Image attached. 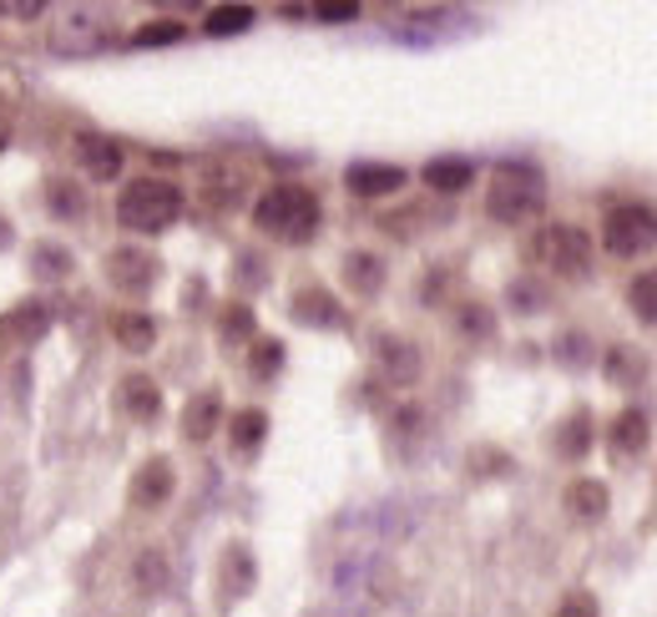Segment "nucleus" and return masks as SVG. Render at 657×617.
I'll use <instances>...</instances> for the list:
<instances>
[{"label": "nucleus", "mask_w": 657, "mask_h": 617, "mask_svg": "<svg viewBox=\"0 0 657 617\" xmlns=\"http://www.w3.org/2000/svg\"><path fill=\"white\" fill-rule=\"evenodd\" d=\"M253 223L278 243H309L319 233V198L304 183H278L253 202Z\"/></svg>", "instance_id": "nucleus-1"}, {"label": "nucleus", "mask_w": 657, "mask_h": 617, "mask_svg": "<svg viewBox=\"0 0 657 617\" xmlns=\"http://www.w3.org/2000/svg\"><path fill=\"white\" fill-rule=\"evenodd\" d=\"M546 208V177L526 163H501L496 177H491V188H485V213L496 218V223H532L541 218Z\"/></svg>", "instance_id": "nucleus-2"}, {"label": "nucleus", "mask_w": 657, "mask_h": 617, "mask_svg": "<svg viewBox=\"0 0 657 617\" xmlns=\"http://www.w3.org/2000/svg\"><path fill=\"white\" fill-rule=\"evenodd\" d=\"M177 213H183V188L173 177H136L117 198V223L132 233H162L177 223Z\"/></svg>", "instance_id": "nucleus-3"}, {"label": "nucleus", "mask_w": 657, "mask_h": 617, "mask_svg": "<svg viewBox=\"0 0 657 617\" xmlns=\"http://www.w3.org/2000/svg\"><path fill=\"white\" fill-rule=\"evenodd\" d=\"M532 264L551 278H587L592 274V239L577 223H546L532 239Z\"/></svg>", "instance_id": "nucleus-4"}, {"label": "nucleus", "mask_w": 657, "mask_h": 617, "mask_svg": "<svg viewBox=\"0 0 657 617\" xmlns=\"http://www.w3.org/2000/svg\"><path fill=\"white\" fill-rule=\"evenodd\" d=\"M602 243H607V253H617V258H643V253L657 249V208H647V202H617L607 213V223H602Z\"/></svg>", "instance_id": "nucleus-5"}, {"label": "nucleus", "mask_w": 657, "mask_h": 617, "mask_svg": "<svg viewBox=\"0 0 657 617\" xmlns=\"http://www.w3.org/2000/svg\"><path fill=\"white\" fill-rule=\"evenodd\" d=\"M107 41V11L97 5H62L51 21V51L56 56H91Z\"/></svg>", "instance_id": "nucleus-6"}, {"label": "nucleus", "mask_w": 657, "mask_h": 617, "mask_svg": "<svg viewBox=\"0 0 657 617\" xmlns=\"http://www.w3.org/2000/svg\"><path fill=\"white\" fill-rule=\"evenodd\" d=\"M162 264H157V253L147 249H112L107 253V278H112V289L117 294H147L152 284H157Z\"/></svg>", "instance_id": "nucleus-7"}, {"label": "nucleus", "mask_w": 657, "mask_h": 617, "mask_svg": "<svg viewBox=\"0 0 657 617\" xmlns=\"http://www.w3.org/2000/svg\"><path fill=\"white\" fill-rule=\"evenodd\" d=\"M51 324H56V315H51L46 299H21L0 315V344H11V350L15 344H36V340H46Z\"/></svg>", "instance_id": "nucleus-8"}, {"label": "nucleus", "mask_w": 657, "mask_h": 617, "mask_svg": "<svg viewBox=\"0 0 657 617\" xmlns=\"http://www.w3.org/2000/svg\"><path fill=\"white\" fill-rule=\"evenodd\" d=\"M374 365L385 375V385H415L420 379V350L399 334H385V340L374 344Z\"/></svg>", "instance_id": "nucleus-9"}, {"label": "nucleus", "mask_w": 657, "mask_h": 617, "mask_svg": "<svg viewBox=\"0 0 657 617\" xmlns=\"http://www.w3.org/2000/svg\"><path fill=\"white\" fill-rule=\"evenodd\" d=\"M177 476H173V461H162V455H152L147 466L132 476V506L136 511H157V506H167V496H173Z\"/></svg>", "instance_id": "nucleus-10"}, {"label": "nucleus", "mask_w": 657, "mask_h": 617, "mask_svg": "<svg viewBox=\"0 0 657 617\" xmlns=\"http://www.w3.org/2000/svg\"><path fill=\"white\" fill-rule=\"evenodd\" d=\"M117 405H122V416L136 420V426H152L162 416V390L152 375H127L117 385Z\"/></svg>", "instance_id": "nucleus-11"}, {"label": "nucleus", "mask_w": 657, "mask_h": 617, "mask_svg": "<svg viewBox=\"0 0 657 617\" xmlns=\"http://www.w3.org/2000/svg\"><path fill=\"white\" fill-rule=\"evenodd\" d=\"M288 315L298 319L304 329H339L344 324V309H339V299L329 289H319V284H309V289L294 294V309Z\"/></svg>", "instance_id": "nucleus-12"}, {"label": "nucleus", "mask_w": 657, "mask_h": 617, "mask_svg": "<svg viewBox=\"0 0 657 617\" xmlns=\"http://www.w3.org/2000/svg\"><path fill=\"white\" fill-rule=\"evenodd\" d=\"M218 426H223V395L218 390H198L183 405V441L202 445V441H212Z\"/></svg>", "instance_id": "nucleus-13"}, {"label": "nucleus", "mask_w": 657, "mask_h": 617, "mask_svg": "<svg viewBox=\"0 0 657 617\" xmlns=\"http://www.w3.org/2000/svg\"><path fill=\"white\" fill-rule=\"evenodd\" d=\"M344 183H349L354 198H385V192L405 188V167H395V163H354L344 173Z\"/></svg>", "instance_id": "nucleus-14"}, {"label": "nucleus", "mask_w": 657, "mask_h": 617, "mask_svg": "<svg viewBox=\"0 0 657 617\" xmlns=\"http://www.w3.org/2000/svg\"><path fill=\"white\" fill-rule=\"evenodd\" d=\"M647 441H653V426H647L643 410H622V416L607 426V445H612V455H617V461H633V455H643Z\"/></svg>", "instance_id": "nucleus-15"}, {"label": "nucleus", "mask_w": 657, "mask_h": 617, "mask_svg": "<svg viewBox=\"0 0 657 617\" xmlns=\"http://www.w3.org/2000/svg\"><path fill=\"white\" fill-rule=\"evenodd\" d=\"M76 157H81V173L91 177V183H112L117 173H122V147H117L112 137H81L76 142Z\"/></svg>", "instance_id": "nucleus-16"}, {"label": "nucleus", "mask_w": 657, "mask_h": 617, "mask_svg": "<svg viewBox=\"0 0 657 617\" xmlns=\"http://www.w3.org/2000/svg\"><path fill=\"white\" fill-rule=\"evenodd\" d=\"M112 340L122 344L127 354H147L152 344H157V319L142 315V309H122V315L112 319Z\"/></svg>", "instance_id": "nucleus-17"}, {"label": "nucleus", "mask_w": 657, "mask_h": 617, "mask_svg": "<svg viewBox=\"0 0 657 617\" xmlns=\"http://www.w3.org/2000/svg\"><path fill=\"white\" fill-rule=\"evenodd\" d=\"M344 284H349V294L374 299V294L385 289V258H374V253H349L344 258Z\"/></svg>", "instance_id": "nucleus-18"}, {"label": "nucleus", "mask_w": 657, "mask_h": 617, "mask_svg": "<svg viewBox=\"0 0 657 617\" xmlns=\"http://www.w3.org/2000/svg\"><path fill=\"white\" fill-rule=\"evenodd\" d=\"M475 183V167L466 157H430L425 163V188L435 192H466Z\"/></svg>", "instance_id": "nucleus-19"}, {"label": "nucleus", "mask_w": 657, "mask_h": 617, "mask_svg": "<svg viewBox=\"0 0 657 617\" xmlns=\"http://www.w3.org/2000/svg\"><path fill=\"white\" fill-rule=\"evenodd\" d=\"M607 486L602 481H592V476H582V481H571L567 486V506H571V517L577 521H602L607 517Z\"/></svg>", "instance_id": "nucleus-20"}, {"label": "nucleus", "mask_w": 657, "mask_h": 617, "mask_svg": "<svg viewBox=\"0 0 657 617\" xmlns=\"http://www.w3.org/2000/svg\"><path fill=\"white\" fill-rule=\"evenodd\" d=\"M228 441H233L238 455H253L269 441V416H263V410H238V416L228 420Z\"/></svg>", "instance_id": "nucleus-21"}, {"label": "nucleus", "mask_w": 657, "mask_h": 617, "mask_svg": "<svg viewBox=\"0 0 657 617\" xmlns=\"http://www.w3.org/2000/svg\"><path fill=\"white\" fill-rule=\"evenodd\" d=\"M602 365H607L612 385H643L647 379V360L637 350H627V344H612V350L602 354Z\"/></svg>", "instance_id": "nucleus-22"}, {"label": "nucleus", "mask_w": 657, "mask_h": 617, "mask_svg": "<svg viewBox=\"0 0 657 617\" xmlns=\"http://www.w3.org/2000/svg\"><path fill=\"white\" fill-rule=\"evenodd\" d=\"M587 451H592V416L577 410V416L557 430V455H561V461H582Z\"/></svg>", "instance_id": "nucleus-23"}, {"label": "nucleus", "mask_w": 657, "mask_h": 617, "mask_svg": "<svg viewBox=\"0 0 657 617\" xmlns=\"http://www.w3.org/2000/svg\"><path fill=\"white\" fill-rule=\"evenodd\" d=\"M46 208L62 218V223H72V218L87 213V198H81V188H76V183H66V177H51V183H46Z\"/></svg>", "instance_id": "nucleus-24"}, {"label": "nucleus", "mask_w": 657, "mask_h": 617, "mask_svg": "<svg viewBox=\"0 0 657 617\" xmlns=\"http://www.w3.org/2000/svg\"><path fill=\"white\" fill-rule=\"evenodd\" d=\"M218 577H223V587L233 597H243L253 587V557H249V547L243 542H233L228 547V557H223V572H218Z\"/></svg>", "instance_id": "nucleus-25"}, {"label": "nucleus", "mask_w": 657, "mask_h": 617, "mask_svg": "<svg viewBox=\"0 0 657 617\" xmlns=\"http://www.w3.org/2000/svg\"><path fill=\"white\" fill-rule=\"evenodd\" d=\"M72 268H76V258L62 243H36V249H31V274L36 278H66Z\"/></svg>", "instance_id": "nucleus-26"}, {"label": "nucleus", "mask_w": 657, "mask_h": 617, "mask_svg": "<svg viewBox=\"0 0 657 617\" xmlns=\"http://www.w3.org/2000/svg\"><path fill=\"white\" fill-rule=\"evenodd\" d=\"M218 340L223 344H249L253 340V309L249 304H223V315H218Z\"/></svg>", "instance_id": "nucleus-27"}, {"label": "nucleus", "mask_w": 657, "mask_h": 617, "mask_svg": "<svg viewBox=\"0 0 657 617\" xmlns=\"http://www.w3.org/2000/svg\"><path fill=\"white\" fill-rule=\"evenodd\" d=\"M627 304H633V315L643 319V324L657 329V268H647V274H637L633 284H627Z\"/></svg>", "instance_id": "nucleus-28"}, {"label": "nucleus", "mask_w": 657, "mask_h": 617, "mask_svg": "<svg viewBox=\"0 0 657 617\" xmlns=\"http://www.w3.org/2000/svg\"><path fill=\"white\" fill-rule=\"evenodd\" d=\"M284 370V344L278 340H253L249 344V375L253 379H273Z\"/></svg>", "instance_id": "nucleus-29"}, {"label": "nucleus", "mask_w": 657, "mask_h": 617, "mask_svg": "<svg viewBox=\"0 0 657 617\" xmlns=\"http://www.w3.org/2000/svg\"><path fill=\"white\" fill-rule=\"evenodd\" d=\"M253 25V5H218L208 11V36H238Z\"/></svg>", "instance_id": "nucleus-30"}, {"label": "nucleus", "mask_w": 657, "mask_h": 617, "mask_svg": "<svg viewBox=\"0 0 657 617\" xmlns=\"http://www.w3.org/2000/svg\"><path fill=\"white\" fill-rule=\"evenodd\" d=\"M456 324H460V334H471V340H491V334H496V319H491L485 304H460Z\"/></svg>", "instance_id": "nucleus-31"}, {"label": "nucleus", "mask_w": 657, "mask_h": 617, "mask_svg": "<svg viewBox=\"0 0 657 617\" xmlns=\"http://www.w3.org/2000/svg\"><path fill=\"white\" fill-rule=\"evenodd\" d=\"M557 360L567 370L592 365V340H587V334H561V340H557Z\"/></svg>", "instance_id": "nucleus-32"}, {"label": "nucleus", "mask_w": 657, "mask_h": 617, "mask_svg": "<svg viewBox=\"0 0 657 617\" xmlns=\"http://www.w3.org/2000/svg\"><path fill=\"white\" fill-rule=\"evenodd\" d=\"M162 582H167V562H162L157 552H142V557H136V587H142V593H157Z\"/></svg>", "instance_id": "nucleus-33"}, {"label": "nucleus", "mask_w": 657, "mask_h": 617, "mask_svg": "<svg viewBox=\"0 0 657 617\" xmlns=\"http://www.w3.org/2000/svg\"><path fill=\"white\" fill-rule=\"evenodd\" d=\"M136 46H167V41H183V21H157V25H142L136 31Z\"/></svg>", "instance_id": "nucleus-34"}, {"label": "nucleus", "mask_w": 657, "mask_h": 617, "mask_svg": "<svg viewBox=\"0 0 657 617\" xmlns=\"http://www.w3.org/2000/svg\"><path fill=\"white\" fill-rule=\"evenodd\" d=\"M511 304H516L522 315H536V309L546 304V289L541 284H532V278H516V284H511Z\"/></svg>", "instance_id": "nucleus-35"}, {"label": "nucleus", "mask_w": 657, "mask_h": 617, "mask_svg": "<svg viewBox=\"0 0 657 617\" xmlns=\"http://www.w3.org/2000/svg\"><path fill=\"white\" fill-rule=\"evenodd\" d=\"M314 15H319V21H360V5H354V0H324V5H314Z\"/></svg>", "instance_id": "nucleus-36"}, {"label": "nucleus", "mask_w": 657, "mask_h": 617, "mask_svg": "<svg viewBox=\"0 0 657 617\" xmlns=\"http://www.w3.org/2000/svg\"><path fill=\"white\" fill-rule=\"evenodd\" d=\"M557 617H596V597H592V593H571V597H561Z\"/></svg>", "instance_id": "nucleus-37"}, {"label": "nucleus", "mask_w": 657, "mask_h": 617, "mask_svg": "<svg viewBox=\"0 0 657 617\" xmlns=\"http://www.w3.org/2000/svg\"><path fill=\"white\" fill-rule=\"evenodd\" d=\"M6 137H11V112H6V101H0V147H6Z\"/></svg>", "instance_id": "nucleus-38"}, {"label": "nucleus", "mask_w": 657, "mask_h": 617, "mask_svg": "<svg viewBox=\"0 0 657 617\" xmlns=\"http://www.w3.org/2000/svg\"><path fill=\"white\" fill-rule=\"evenodd\" d=\"M6 243H11V223H6V218H0V249H6Z\"/></svg>", "instance_id": "nucleus-39"}]
</instances>
